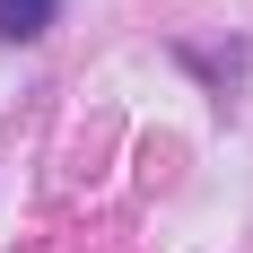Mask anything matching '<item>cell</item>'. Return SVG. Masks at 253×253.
Instances as JSON below:
<instances>
[{
  "label": "cell",
  "mask_w": 253,
  "mask_h": 253,
  "mask_svg": "<svg viewBox=\"0 0 253 253\" xmlns=\"http://www.w3.org/2000/svg\"><path fill=\"white\" fill-rule=\"evenodd\" d=\"M52 26V0H0V35H44Z\"/></svg>",
  "instance_id": "1"
}]
</instances>
